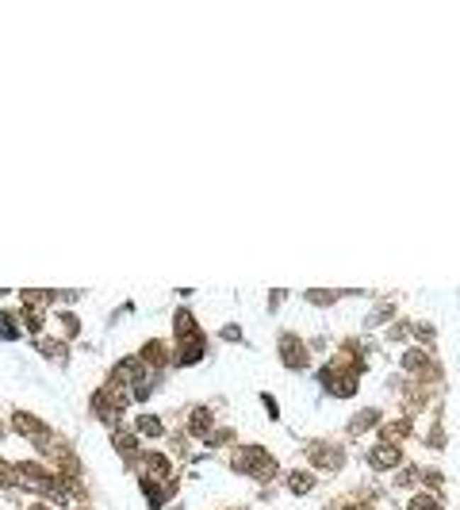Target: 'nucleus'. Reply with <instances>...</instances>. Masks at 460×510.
I'll list each match as a JSON object with an SVG mask.
<instances>
[{
	"instance_id": "f257e3e1",
	"label": "nucleus",
	"mask_w": 460,
	"mask_h": 510,
	"mask_svg": "<svg viewBox=\"0 0 460 510\" xmlns=\"http://www.w3.org/2000/svg\"><path fill=\"white\" fill-rule=\"evenodd\" d=\"M280 361H284L288 368H296V372H299V368H307V361H311V353H307V345L299 342L296 334H288V330H284V334H280Z\"/></svg>"
},
{
	"instance_id": "1a4fd4ad",
	"label": "nucleus",
	"mask_w": 460,
	"mask_h": 510,
	"mask_svg": "<svg viewBox=\"0 0 460 510\" xmlns=\"http://www.w3.org/2000/svg\"><path fill=\"white\" fill-rule=\"evenodd\" d=\"M31 510H46V506H31Z\"/></svg>"
},
{
	"instance_id": "39448f33",
	"label": "nucleus",
	"mask_w": 460,
	"mask_h": 510,
	"mask_svg": "<svg viewBox=\"0 0 460 510\" xmlns=\"http://www.w3.org/2000/svg\"><path fill=\"white\" fill-rule=\"evenodd\" d=\"M135 433H142V438H162L165 426H162V418H157V414H142V418L135 422Z\"/></svg>"
},
{
	"instance_id": "f03ea898",
	"label": "nucleus",
	"mask_w": 460,
	"mask_h": 510,
	"mask_svg": "<svg viewBox=\"0 0 460 510\" xmlns=\"http://www.w3.org/2000/svg\"><path fill=\"white\" fill-rule=\"evenodd\" d=\"M399 460H403V449L396 445V441H380V445L369 453V465L376 468V472H391V468H399Z\"/></svg>"
},
{
	"instance_id": "9d476101",
	"label": "nucleus",
	"mask_w": 460,
	"mask_h": 510,
	"mask_svg": "<svg viewBox=\"0 0 460 510\" xmlns=\"http://www.w3.org/2000/svg\"><path fill=\"white\" fill-rule=\"evenodd\" d=\"M0 438H4V430H0Z\"/></svg>"
},
{
	"instance_id": "6e6552de",
	"label": "nucleus",
	"mask_w": 460,
	"mask_h": 510,
	"mask_svg": "<svg viewBox=\"0 0 460 510\" xmlns=\"http://www.w3.org/2000/svg\"><path fill=\"white\" fill-rule=\"evenodd\" d=\"M223 338H227V342H242V330L238 326H223Z\"/></svg>"
},
{
	"instance_id": "7ed1b4c3",
	"label": "nucleus",
	"mask_w": 460,
	"mask_h": 510,
	"mask_svg": "<svg viewBox=\"0 0 460 510\" xmlns=\"http://www.w3.org/2000/svg\"><path fill=\"white\" fill-rule=\"evenodd\" d=\"M311 457H315V468L337 472V468H342V460H345V453L337 449V445H315V449H311Z\"/></svg>"
},
{
	"instance_id": "423d86ee",
	"label": "nucleus",
	"mask_w": 460,
	"mask_h": 510,
	"mask_svg": "<svg viewBox=\"0 0 460 510\" xmlns=\"http://www.w3.org/2000/svg\"><path fill=\"white\" fill-rule=\"evenodd\" d=\"M311 487H315V476H311V472H288V491H296V495H307Z\"/></svg>"
},
{
	"instance_id": "20e7f679",
	"label": "nucleus",
	"mask_w": 460,
	"mask_h": 510,
	"mask_svg": "<svg viewBox=\"0 0 460 510\" xmlns=\"http://www.w3.org/2000/svg\"><path fill=\"white\" fill-rule=\"evenodd\" d=\"M403 368H407L410 376H426L434 365H430V357L422 353V349H407V353H403Z\"/></svg>"
},
{
	"instance_id": "0eeeda50",
	"label": "nucleus",
	"mask_w": 460,
	"mask_h": 510,
	"mask_svg": "<svg viewBox=\"0 0 460 510\" xmlns=\"http://www.w3.org/2000/svg\"><path fill=\"white\" fill-rule=\"evenodd\" d=\"M0 338H4V342L20 338V318H16V311H0Z\"/></svg>"
}]
</instances>
